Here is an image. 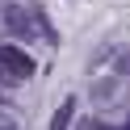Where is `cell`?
<instances>
[{
  "mask_svg": "<svg viewBox=\"0 0 130 130\" xmlns=\"http://www.w3.org/2000/svg\"><path fill=\"white\" fill-rule=\"evenodd\" d=\"M71 118H76V96H67V101L55 109V118H51V130H67V126H71Z\"/></svg>",
  "mask_w": 130,
  "mask_h": 130,
  "instance_id": "obj_3",
  "label": "cell"
},
{
  "mask_svg": "<svg viewBox=\"0 0 130 130\" xmlns=\"http://www.w3.org/2000/svg\"><path fill=\"white\" fill-rule=\"evenodd\" d=\"M88 130H118V126H109V122H92Z\"/></svg>",
  "mask_w": 130,
  "mask_h": 130,
  "instance_id": "obj_5",
  "label": "cell"
},
{
  "mask_svg": "<svg viewBox=\"0 0 130 130\" xmlns=\"http://www.w3.org/2000/svg\"><path fill=\"white\" fill-rule=\"evenodd\" d=\"M0 130H17V126H13V122H0Z\"/></svg>",
  "mask_w": 130,
  "mask_h": 130,
  "instance_id": "obj_6",
  "label": "cell"
},
{
  "mask_svg": "<svg viewBox=\"0 0 130 130\" xmlns=\"http://www.w3.org/2000/svg\"><path fill=\"white\" fill-rule=\"evenodd\" d=\"M118 71H126V76H130V51H126V55H118Z\"/></svg>",
  "mask_w": 130,
  "mask_h": 130,
  "instance_id": "obj_4",
  "label": "cell"
},
{
  "mask_svg": "<svg viewBox=\"0 0 130 130\" xmlns=\"http://www.w3.org/2000/svg\"><path fill=\"white\" fill-rule=\"evenodd\" d=\"M34 76V59H29L21 46H0V84H25Z\"/></svg>",
  "mask_w": 130,
  "mask_h": 130,
  "instance_id": "obj_2",
  "label": "cell"
},
{
  "mask_svg": "<svg viewBox=\"0 0 130 130\" xmlns=\"http://www.w3.org/2000/svg\"><path fill=\"white\" fill-rule=\"evenodd\" d=\"M0 105H4V96H0Z\"/></svg>",
  "mask_w": 130,
  "mask_h": 130,
  "instance_id": "obj_7",
  "label": "cell"
},
{
  "mask_svg": "<svg viewBox=\"0 0 130 130\" xmlns=\"http://www.w3.org/2000/svg\"><path fill=\"white\" fill-rule=\"evenodd\" d=\"M126 130H130V122H126Z\"/></svg>",
  "mask_w": 130,
  "mask_h": 130,
  "instance_id": "obj_8",
  "label": "cell"
},
{
  "mask_svg": "<svg viewBox=\"0 0 130 130\" xmlns=\"http://www.w3.org/2000/svg\"><path fill=\"white\" fill-rule=\"evenodd\" d=\"M4 25H9V34L21 38V42H34V38L55 42V29H51V21H46V13L34 9V4H9V9H4Z\"/></svg>",
  "mask_w": 130,
  "mask_h": 130,
  "instance_id": "obj_1",
  "label": "cell"
}]
</instances>
